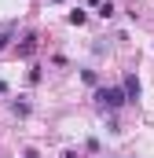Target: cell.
Wrapping results in <instances>:
<instances>
[{
  "label": "cell",
  "mask_w": 154,
  "mask_h": 158,
  "mask_svg": "<svg viewBox=\"0 0 154 158\" xmlns=\"http://www.w3.org/2000/svg\"><path fill=\"white\" fill-rule=\"evenodd\" d=\"M103 107H110V110H117L121 103H128V96H125V88H99V96H95Z\"/></svg>",
  "instance_id": "cell-1"
},
{
  "label": "cell",
  "mask_w": 154,
  "mask_h": 158,
  "mask_svg": "<svg viewBox=\"0 0 154 158\" xmlns=\"http://www.w3.org/2000/svg\"><path fill=\"white\" fill-rule=\"evenodd\" d=\"M121 88H125V96H128V99H140V77H136V74H128Z\"/></svg>",
  "instance_id": "cell-2"
},
{
  "label": "cell",
  "mask_w": 154,
  "mask_h": 158,
  "mask_svg": "<svg viewBox=\"0 0 154 158\" xmlns=\"http://www.w3.org/2000/svg\"><path fill=\"white\" fill-rule=\"evenodd\" d=\"M37 52V37L30 33V37H22V44H18V55H33Z\"/></svg>",
  "instance_id": "cell-3"
},
{
  "label": "cell",
  "mask_w": 154,
  "mask_h": 158,
  "mask_svg": "<svg viewBox=\"0 0 154 158\" xmlns=\"http://www.w3.org/2000/svg\"><path fill=\"white\" fill-rule=\"evenodd\" d=\"M84 19H88V15H84V11H70V26H81V22H84Z\"/></svg>",
  "instance_id": "cell-4"
},
{
  "label": "cell",
  "mask_w": 154,
  "mask_h": 158,
  "mask_svg": "<svg viewBox=\"0 0 154 158\" xmlns=\"http://www.w3.org/2000/svg\"><path fill=\"white\" fill-rule=\"evenodd\" d=\"M7 40H11V33H7V30H4V33H0V52H4V48H7Z\"/></svg>",
  "instance_id": "cell-5"
},
{
  "label": "cell",
  "mask_w": 154,
  "mask_h": 158,
  "mask_svg": "<svg viewBox=\"0 0 154 158\" xmlns=\"http://www.w3.org/2000/svg\"><path fill=\"white\" fill-rule=\"evenodd\" d=\"M22 158H40V155H37V151H26V155H22Z\"/></svg>",
  "instance_id": "cell-6"
},
{
  "label": "cell",
  "mask_w": 154,
  "mask_h": 158,
  "mask_svg": "<svg viewBox=\"0 0 154 158\" xmlns=\"http://www.w3.org/2000/svg\"><path fill=\"white\" fill-rule=\"evenodd\" d=\"M63 158H81V155H77V151H66V155H63Z\"/></svg>",
  "instance_id": "cell-7"
},
{
  "label": "cell",
  "mask_w": 154,
  "mask_h": 158,
  "mask_svg": "<svg viewBox=\"0 0 154 158\" xmlns=\"http://www.w3.org/2000/svg\"><path fill=\"white\" fill-rule=\"evenodd\" d=\"M51 4H59V0H51Z\"/></svg>",
  "instance_id": "cell-8"
}]
</instances>
